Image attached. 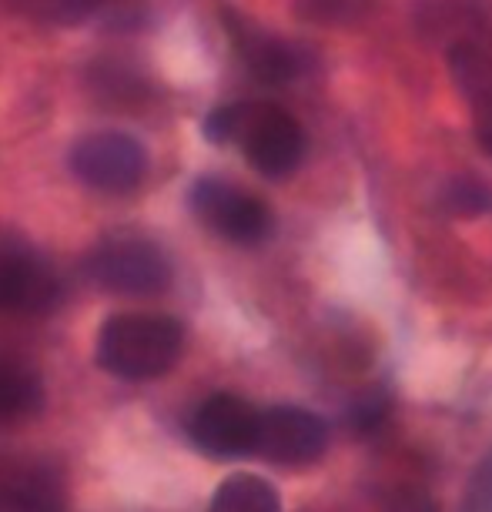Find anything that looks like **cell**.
I'll list each match as a JSON object with an SVG mask.
<instances>
[{"label":"cell","instance_id":"15","mask_svg":"<svg viewBox=\"0 0 492 512\" xmlns=\"http://www.w3.org/2000/svg\"><path fill=\"white\" fill-rule=\"evenodd\" d=\"M375 0H295V14L315 27H352L372 14Z\"/></svg>","mask_w":492,"mask_h":512},{"label":"cell","instance_id":"13","mask_svg":"<svg viewBox=\"0 0 492 512\" xmlns=\"http://www.w3.org/2000/svg\"><path fill=\"white\" fill-rule=\"evenodd\" d=\"M44 409V382L21 362L0 359V425L34 419Z\"/></svg>","mask_w":492,"mask_h":512},{"label":"cell","instance_id":"7","mask_svg":"<svg viewBox=\"0 0 492 512\" xmlns=\"http://www.w3.org/2000/svg\"><path fill=\"white\" fill-rule=\"evenodd\" d=\"M328 425L322 415L298 409V405H272L258 415L255 456L275 466L302 469L325 456Z\"/></svg>","mask_w":492,"mask_h":512},{"label":"cell","instance_id":"6","mask_svg":"<svg viewBox=\"0 0 492 512\" xmlns=\"http://www.w3.org/2000/svg\"><path fill=\"white\" fill-rule=\"evenodd\" d=\"M61 298L51 262L17 235H0V312L41 315Z\"/></svg>","mask_w":492,"mask_h":512},{"label":"cell","instance_id":"2","mask_svg":"<svg viewBox=\"0 0 492 512\" xmlns=\"http://www.w3.org/2000/svg\"><path fill=\"white\" fill-rule=\"evenodd\" d=\"M185 352V325L161 312H121L101 325L94 359L121 382L168 375Z\"/></svg>","mask_w":492,"mask_h":512},{"label":"cell","instance_id":"1","mask_svg":"<svg viewBox=\"0 0 492 512\" xmlns=\"http://www.w3.org/2000/svg\"><path fill=\"white\" fill-rule=\"evenodd\" d=\"M205 138L221 148H238L262 178L285 181L305 161V131L272 101H231L205 118Z\"/></svg>","mask_w":492,"mask_h":512},{"label":"cell","instance_id":"17","mask_svg":"<svg viewBox=\"0 0 492 512\" xmlns=\"http://www.w3.org/2000/svg\"><path fill=\"white\" fill-rule=\"evenodd\" d=\"M459 512H492V446L486 456L476 462L472 476L466 479Z\"/></svg>","mask_w":492,"mask_h":512},{"label":"cell","instance_id":"11","mask_svg":"<svg viewBox=\"0 0 492 512\" xmlns=\"http://www.w3.org/2000/svg\"><path fill=\"white\" fill-rule=\"evenodd\" d=\"M412 17H416V31L442 47L492 34L486 7L479 0H416Z\"/></svg>","mask_w":492,"mask_h":512},{"label":"cell","instance_id":"3","mask_svg":"<svg viewBox=\"0 0 492 512\" xmlns=\"http://www.w3.org/2000/svg\"><path fill=\"white\" fill-rule=\"evenodd\" d=\"M91 282L111 295L154 298L171 288L168 255L148 238L114 235L88 255Z\"/></svg>","mask_w":492,"mask_h":512},{"label":"cell","instance_id":"12","mask_svg":"<svg viewBox=\"0 0 492 512\" xmlns=\"http://www.w3.org/2000/svg\"><path fill=\"white\" fill-rule=\"evenodd\" d=\"M0 512H64L61 479L31 462H0Z\"/></svg>","mask_w":492,"mask_h":512},{"label":"cell","instance_id":"8","mask_svg":"<svg viewBox=\"0 0 492 512\" xmlns=\"http://www.w3.org/2000/svg\"><path fill=\"white\" fill-rule=\"evenodd\" d=\"M258 415L262 409H255L241 395L218 392L191 412L188 436L211 459H245L255 456Z\"/></svg>","mask_w":492,"mask_h":512},{"label":"cell","instance_id":"18","mask_svg":"<svg viewBox=\"0 0 492 512\" xmlns=\"http://www.w3.org/2000/svg\"><path fill=\"white\" fill-rule=\"evenodd\" d=\"M118 4V0H41V7L47 14L61 17V21H77V17L98 14L101 7Z\"/></svg>","mask_w":492,"mask_h":512},{"label":"cell","instance_id":"4","mask_svg":"<svg viewBox=\"0 0 492 512\" xmlns=\"http://www.w3.org/2000/svg\"><path fill=\"white\" fill-rule=\"evenodd\" d=\"M151 168L148 148L128 131H91L74 141L71 171L81 185L101 195H131Z\"/></svg>","mask_w":492,"mask_h":512},{"label":"cell","instance_id":"5","mask_svg":"<svg viewBox=\"0 0 492 512\" xmlns=\"http://www.w3.org/2000/svg\"><path fill=\"white\" fill-rule=\"evenodd\" d=\"M191 211L208 231L231 245H262L275 231V215L252 191L225 178H198L188 191Z\"/></svg>","mask_w":492,"mask_h":512},{"label":"cell","instance_id":"14","mask_svg":"<svg viewBox=\"0 0 492 512\" xmlns=\"http://www.w3.org/2000/svg\"><path fill=\"white\" fill-rule=\"evenodd\" d=\"M208 512H282V499L265 476L235 472L215 489Z\"/></svg>","mask_w":492,"mask_h":512},{"label":"cell","instance_id":"9","mask_svg":"<svg viewBox=\"0 0 492 512\" xmlns=\"http://www.w3.org/2000/svg\"><path fill=\"white\" fill-rule=\"evenodd\" d=\"M446 61L452 81L459 84L462 98L469 101L482 151L492 158V34L446 47Z\"/></svg>","mask_w":492,"mask_h":512},{"label":"cell","instance_id":"19","mask_svg":"<svg viewBox=\"0 0 492 512\" xmlns=\"http://www.w3.org/2000/svg\"><path fill=\"white\" fill-rule=\"evenodd\" d=\"M385 409H389V402H385V395H379V399H365L352 415H355V422H359V429L365 432V429H372L375 422H382Z\"/></svg>","mask_w":492,"mask_h":512},{"label":"cell","instance_id":"16","mask_svg":"<svg viewBox=\"0 0 492 512\" xmlns=\"http://www.w3.org/2000/svg\"><path fill=\"white\" fill-rule=\"evenodd\" d=\"M442 205L456 215H482V211H492V188L469 175L452 178L442 191Z\"/></svg>","mask_w":492,"mask_h":512},{"label":"cell","instance_id":"10","mask_svg":"<svg viewBox=\"0 0 492 512\" xmlns=\"http://www.w3.org/2000/svg\"><path fill=\"white\" fill-rule=\"evenodd\" d=\"M231 37H235V47L248 74L255 81L268 84V88H282V84H292L295 77L305 74L308 54L298 44L285 41V37L258 31V27L245 21H231Z\"/></svg>","mask_w":492,"mask_h":512}]
</instances>
